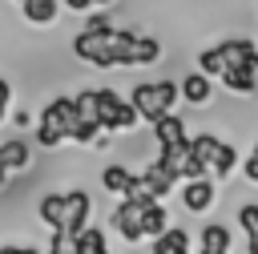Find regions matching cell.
I'll return each instance as SVG.
<instances>
[{
  "label": "cell",
  "mask_w": 258,
  "mask_h": 254,
  "mask_svg": "<svg viewBox=\"0 0 258 254\" xmlns=\"http://www.w3.org/2000/svg\"><path fill=\"white\" fill-rule=\"evenodd\" d=\"M73 52L85 60V65H97V69H113V65H153L161 56V44L153 36H137V32H125V28H101V32H77L73 36Z\"/></svg>",
  "instance_id": "1"
},
{
  "label": "cell",
  "mask_w": 258,
  "mask_h": 254,
  "mask_svg": "<svg viewBox=\"0 0 258 254\" xmlns=\"http://www.w3.org/2000/svg\"><path fill=\"white\" fill-rule=\"evenodd\" d=\"M226 69H258V44L246 36H230L198 56V73L206 77H222Z\"/></svg>",
  "instance_id": "2"
},
{
  "label": "cell",
  "mask_w": 258,
  "mask_h": 254,
  "mask_svg": "<svg viewBox=\"0 0 258 254\" xmlns=\"http://www.w3.org/2000/svg\"><path fill=\"white\" fill-rule=\"evenodd\" d=\"M77 105H73V97H52L44 109H40V125H36V141L44 145V149H52V145H60V141H69L73 137V129H77Z\"/></svg>",
  "instance_id": "3"
},
{
  "label": "cell",
  "mask_w": 258,
  "mask_h": 254,
  "mask_svg": "<svg viewBox=\"0 0 258 254\" xmlns=\"http://www.w3.org/2000/svg\"><path fill=\"white\" fill-rule=\"evenodd\" d=\"M129 105L137 109L141 121L153 125L157 117L173 113V105H177V81H141V85L129 93Z\"/></svg>",
  "instance_id": "4"
},
{
  "label": "cell",
  "mask_w": 258,
  "mask_h": 254,
  "mask_svg": "<svg viewBox=\"0 0 258 254\" xmlns=\"http://www.w3.org/2000/svg\"><path fill=\"white\" fill-rule=\"evenodd\" d=\"M93 97H97V125H101V133H129L141 117H137V109L121 97V93H113V89H93Z\"/></svg>",
  "instance_id": "5"
},
{
  "label": "cell",
  "mask_w": 258,
  "mask_h": 254,
  "mask_svg": "<svg viewBox=\"0 0 258 254\" xmlns=\"http://www.w3.org/2000/svg\"><path fill=\"white\" fill-rule=\"evenodd\" d=\"M189 153H194L206 169H214L218 177H226V173L238 169V153H234V145L222 141V137H214V133H198V137H189Z\"/></svg>",
  "instance_id": "6"
},
{
  "label": "cell",
  "mask_w": 258,
  "mask_h": 254,
  "mask_svg": "<svg viewBox=\"0 0 258 254\" xmlns=\"http://www.w3.org/2000/svg\"><path fill=\"white\" fill-rule=\"evenodd\" d=\"M89 214H93V202L85 189H69L64 194V218H60V230L64 234H81L89 226Z\"/></svg>",
  "instance_id": "7"
},
{
  "label": "cell",
  "mask_w": 258,
  "mask_h": 254,
  "mask_svg": "<svg viewBox=\"0 0 258 254\" xmlns=\"http://www.w3.org/2000/svg\"><path fill=\"white\" fill-rule=\"evenodd\" d=\"M137 181L145 185V194H149V198H157V202H161V198L173 189V181H177V177H173L161 161H153V165H145V169L137 173Z\"/></svg>",
  "instance_id": "8"
},
{
  "label": "cell",
  "mask_w": 258,
  "mask_h": 254,
  "mask_svg": "<svg viewBox=\"0 0 258 254\" xmlns=\"http://www.w3.org/2000/svg\"><path fill=\"white\" fill-rule=\"evenodd\" d=\"M181 206H185L189 214L210 210V206H214V181H210V177H194V181H185V189H181Z\"/></svg>",
  "instance_id": "9"
},
{
  "label": "cell",
  "mask_w": 258,
  "mask_h": 254,
  "mask_svg": "<svg viewBox=\"0 0 258 254\" xmlns=\"http://www.w3.org/2000/svg\"><path fill=\"white\" fill-rule=\"evenodd\" d=\"M210 77L206 73H185L181 77V85H177V97L185 101V105H210Z\"/></svg>",
  "instance_id": "10"
},
{
  "label": "cell",
  "mask_w": 258,
  "mask_h": 254,
  "mask_svg": "<svg viewBox=\"0 0 258 254\" xmlns=\"http://www.w3.org/2000/svg\"><path fill=\"white\" fill-rule=\"evenodd\" d=\"M153 137H157V145H177V141H185V121L177 113H165L153 121Z\"/></svg>",
  "instance_id": "11"
},
{
  "label": "cell",
  "mask_w": 258,
  "mask_h": 254,
  "mask_svg": "<svg viewBox=\"0 0 258 254\" xmlns=\"http://www.w3.org/2000/svg\"><path fill=\"white\" fill-rule=\"evenodd\" d=\"M28 165V141L24 137H8V141H0V169H24Z\"/></svg>",
  "instance_id": "12"
},
{
  "label": "cell",
  "mask_w": 258,
  "mask_h": 254,
  "mask_svg": "<svg viewBox=\"0 0 258 254\" xmlns=\"http://www.w3.org/2000/svg\"><path fill=\"white\" fill-rule=\"evenodd\" d=\"M198 254H230V230H226L222 222H210V226L202 230Z\"/></svg>",
  "instance_id": "13"
},
{
  "label": "cell",
  "mask_w": 258,
  "mask_h": 254,
  "mask_svg": "<svg viewBox=\"0 0 258 254\" xmlns=\"http://www.w3.org/2000/svg\"><path fill=\"white\" fill-rule=\"evenodd\" d=\"M218 81H222L230 93H242V97H250V93L258 89V69H226Z\"/></svg>",
  "instance_id": "14"
},
{
  "label": "cell",
  "mask_w": 258,
  "mask_h": 254,
  "mask_svg": "<svg viewBox=\"0 0 258 254\" xmlns=\"http://www.w3.org/2000/svg\"><path fill=\"white\" fill-rule=\"evenodd\" d=\"M20 12L28 24H52L60 12V0H20Z\"/></svg>",
  "instance_id": "15"
},
{
  "label": "cell",
  "mask_w": 258,
  "mask_h": 254,
  "mask_svg": "<svg viewBox=\"0 0 258 254\" xmlns=\"http://www.w3.org/2000/svg\"><path fill=\"white\" fill-rule=\"evenodd\" d=\"M153 254H189V234L165 226V230L153 238Z\"/></svg>",
  "instance_id": "16"
},
{
  "label": "cell",
  "mask_w": 258,
  "mask_h": 254,
  "mask_svg": "<svg viewBox=\"0 0 258 254\" xmlns=\"http://www.w3.org/2000/svg\"><path fill=\"white\" fill-rule=\"evenodd\" d=\"M165 226H169L165 206H161V202H149V206H145V214H141V238H157Z\"/></svg>",
  "instance_id": "17"
},
{
  "label": "cell",
  "mask_w": 258,
  "mask_h": 254,
  "mask_svg": "<svg viewBox=\"0 0 258 254\" xmlns=\"http://www.w3.org/2000/svg\"><path fill=\"white\" fill-rule=\"evenodd\" d=\"M238 226L246 230V250L258 254V202H246L238 210Z\"/></svg>",
  "instance_id": "18"
},
{
  "label": "cell",
  "mask_w": 258,
  "mask_h": 254,
  "mask_svg": "<svg viewBox=\"0 0 258 254\" xmlns=\"http://www.w3.org/2000/svg\"><path fill=\"white\" fill-rule=\"evenodd\" d=\"M101 185H105L109 194H125V189L133 185V169H125V165H105V169H101Z\"/></svg>",
  "instance_id": "19"
},
{
  "label": "cell",
  "mask_w": 258,
  "mask_h": 254,
  "mask_svg": "<svg viewBox=\"0 0 258 254\" xmlns=\"http://www.w3.org/2000/svg\"><path fill=\"white\" fill-rule=\"evenodd\" d=\"M40 222H48L52 230H60V218H64V194H44L40 206H36Z\"/></svg>",
  "instance_id": "20"
},
{
  "label": "cell",
  "mask_w": 258,
  "mask_h": 254,
  "mask_svg": "<svg viewBox=\"0 0 258 254\" xmlns=\"http://www.w3.org/2000/svg\"><path fill=\"white\" fill-rule=\"evenodd\" d=\"M73 242H77V254H105L109 250V242L97 226H85L81 234H73Z\"/></svg>",
  "instance_id": "21"
},
{
  "label": "cell",
  "mask_w": 258,
  "mask_h": 254,
  "mask_svg": "<svg viewBox=\"0 0 258 254\" xmlns=\"http://www.w3.org/2000/svg\"><path fill=\"white\" fill-rule=\"evenodd\" d=\"M48 254H77V242H73V234H64V230H52Z\"/></svg>",
  "instance_id": "22"
},
{
  "label": "cell",
  "mask_w": 258,
  "mask_h": 254,
  "mask_svg": "<svg viewBox=\"0 0 258 254\" xmlns=\"http://www.w3.org/2000/svg\"><path fill=\"white\" fill-rule=\"evenodd\" d=\"M97 133H101V125H97V121H77V129H73V141L89 145V141H97Z\"/></svg>",
  "instance_id": "23"
},
{
  "label": "cell",
  "mask_w": 258,
  "mask_h": 254,
  "mask_svg": "<svg viewBox=\"0 0 258 254\" xmlns=\"http://www.w3.org/2000/svg\"><path fill=\"white\" fill-rule=\"evenodd\" d=\"M8 101H12V85H8L4 77H0V121L8 117Z\"/></svg>",
  "instance_id": "24"
},
{
  "label": "cell",
  "mask_w": 258,
  "mask_h": 254,
  "mask_svg": "<svg viewBox=\"0 0 258 254\" xmlns=\"http://www.w3.org/2000/svg\"><path fill=\"white\" fill-rule=\"evenodd\" d=\"M242 173H246L250 181H258V145H254V153L246 157V165H242Z\"/></svg>",
  "instance_id": "25"
},
{
  "label": "cell",
  "mask_w": 258,
  "mask_h": 254,
  "mask_svg": "<svg viewBox=\"0 0 258 254\" xmlns=\"http://www.w3.org/2000/svg\"><path fill=\"white\" fill-rule=\"evenodd\" d=\"M85 28H89V32H101V28H109V16H89Z\"/></svg>",
  "instance_id": "26"
},
{
  "label": "cell",
  "mask_w": 258,
  "mask_h": 254,
  "mask_svg": "<svg viewBox=\"0 0 258 254\" xmlns=\"http://www.w3.org/2000/svg\"><path fill=\"white\" fill-rule=\"evenodd\" d=\"M64 8H73V12H89L93 8V0H60Z\"/></svg>",
  "instance_id": "27"
},
{
  "label": "cell",
  "mask_w": 258,
  "mask_h": 254,
  "mask_svg": "<svg viewBox=\"0 0 258 254\" xmlns=\"http://www.w3.org/2000/svg\"><path fill=\"white\" fill-rule=\"evenodd\" d=\"M12 125H16V129H20V125H28V113H24V109H16V113H12Z\"/></svg>",
  "instance_id": "28"
},
{
  "label": "cell",
  "mask_w": 258,
  "mask_h": 254,
  "mask_svg": "<svg viewBox=\"0 0 258 254\" xmlns=\"http://www.w3.org/2000/svg\"><path fill=\"white\" fill-rule=\"evenodd\" d=\"M93 4H113V0H93Z\"/></svg>",
  "instance_id": "29"
},
{
  "label": "cell",
  "mask_w": 258,
  "mask_h": 254,
  "mask_svg": "<svg viewBox=\"0 0 258 254\" xmlns=\"http://www.w3.org/2000/svg\"><path fill=\"white\" fill-rule=\"evenodd\" d=\"M105 254H109V250H105Z\"/></svg>",
  "instance_id": "30"
}]
</instances>
